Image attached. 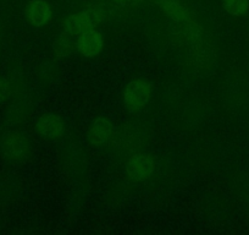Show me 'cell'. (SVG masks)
Instances as JSON below:
<instances>
[{
  "instance_id": "cell-1",
  "label": "cell",
  "mask_w": 249,
  "mask_h": 235,
  "mask_svg": "<svg viewBox=\"0 0 249 235\" xmlns=\"http://www.w3.org/2000/svg\"><path fill=\"white\" fill-rule=\"evenodd\" d=\"M104 9L97 5H90L78 13L71 14L65 20V31L68 35L80 36L88 30L95 28L98 25L105 21Z\"/></svg>"
},
{
  "instance_id": "cell-2",
  "label": "cell",
  "mask_w": 249,
  "mask_h": 235,
  "mask_svg": "<svg viewBox=\"0 0 249 235\" xmlns=\"http://www.w3.org/2000/svg\"><path fill=\"white\" fill-rule=\"evenodd\" d=\"M150 95H152V87H150V85L147 81L140 80V78L132 80L127 86H126V88H124V105H126L131 112L142 109V108L145 107L147 103L149 102Z\"/></svg>"
},
{
  "instance_id": "cell-3",
  "label": "cell",
  "mask_w": 249,
  "mask_h": 235,
  "mask_svg": "<svg viewBox=\"0 0 249 235\" xmlns=\"http://www.w3.org/2000/svg\"><path fill=\"white\" fill-rule=\"evenodd\" d=\"M155 170V162L147 153H135L126 163V173L133 181H144L149 179Z\"/></svg>"
},
{
  "instance_id": "cell-4",
  "label": "cell",
  "mask_w": 249,
  "mask_h": 235,
  "mask_svg": "<svg viewBox=\"0 0 249 235\" xmlns=\"http://www.w3.org/2000/svg\"><path fill=\"white\" fill-rule=\"evenodd\" d=\"M188 61H190L192 68L203 70L212 66L214 61V52H213L212 45L209 44L205 38L188 45Z\"/></svg>"
},
{
  "instance_id": "cell-5",
  "label": "cell",
  "mask_w": 249,
  "mask_h": 235,
  "mask_svg": "<svg viewBox=\"0 0 249 235\" xmlns=\"http://www.w3.org/2000/svg\"><path fill=\"white\" fill-rule=\"evenodd\" d=\"M1 146L6 157L13 160H22L30 155L28 141L18 133L6 134L1 141Z\"/></svg>"
},
{
  "instance_id": "cell-6",
  "label": "cell",
  "mask_w": 249,
  "mask_h": 235,
  "mask_svg": "<svg viewBox=\"0 0 249 235\" xmlns=\"http://www.w3.org/2000/svg\"><path fill=\"white\" fill-rule=\"evenodd\" d=\"M155 3L160 10L177 25L195 21L192 11L182 0H157Z\"/></svg>"
},
{
  "instance_id": "cell-7",
  "label": "cell",
  "mask_w": 249,
  "mask_h": 235,
  "mask_svg": "<svg viewBox=\"0 0 249 235\" xmlns=\"http://www.w3.org/2000/svg\"><path fill=\"white\" fill-rule=\"evenodd\" d=\"M104 47V38L102 33L95 28L88 30L78 36V39L76 42V48L78 52L87 58H94L99 54Z\"/></svg>"
},
{
  "instance_id": "cell-8",
  "label": "cell",
  "mask_w": 249,
  "mask_h": 235,
  "mask_svg": "<svg viewBox=\"0 0 249 235\" xmlns=\"http://www.w3.org/2000/svg\"><path fill=\"white\" fill-rule=\"evenodd\" d=\"M26 19L35 27L47 25L53 16V10L47 0H31L26 6Z\"/></svg>"
},
{
  "instance_id": "cell-9",
  "label": "cell",
  "mask_w": 249,
  "mask_h": 235,
  "mask_svg": "<svg viewBox=\"0 0 249 235\" xmlns=\"http://www.w3.org/2000/svg\"><path fill=\"white\" fill-rule=\"evenodd\" d=\"M37 130L40 136L48 140H56L65 133V123L59 115H43L37 123Z\"/></svg>"
},
{
  "instance_id": "cell-10",
  "label": "cell",
  "mask_w": 249,
  "mask_h": 235,
  "mask_svg": "<svg viewBox=\"0 0 249 235\" xmlns=\"http://www.w3.org/2000/svg\"><path fill=\"white\" fill-rule=\"evenodd\" d=\"M115 134L114 125L111 121L107 118H98L90 125L88 131V137L92 145L103 146L110 140H112V136Z\"/></svg>"
},
{
  "instance_id": "cell-11",
  "label": "cell",
  "mask_w": 249,
  "mask_h": 235,
  "mask_svg": "<svg viewBox=\"0 0 249 235\" xmlns=\"http://www.w3.org/2000/svg\"><path fill=\"white\" fill-rule=\"evenodd\" d=\"M225 11L232 16H243L249 11V0H222Z\"/></svg>"
},
{
  "instance_id": "cell-12",
  "label": "cell",
  "mask_w": 249,
  "mask_h": 235,
  "mask_svg": "<svg viewBox=\"0 0 249 235\" xmlns=\"http://www.w3.org/2000/svg\"><path fill=\"white\" fill-rule=\"evenodd\" d=\"M72 37V36H71ZM70 35L69 36H61L59 39L55 43V53H56L59 57H66V55L70 54L73 49V42L71 39Z\"/></svg>"
},
{
  "instance_id": "cell-13",
  "label": "cell",
  "mask_w": 249,
  "mask_h": 235,
  "mask_svg": "<svg viewBox=\"0 0 249 235\" xmlns=\"http://www.w3.org/2000/svg\"><path fill=\"white\" fill-rule=\"evenodd\" d=\"M9 92H10V85H9L8 80H5L4 78H0V102L6 99Z\"/></svg>"
},
{
  "instance_id": "cell-14",
  "label": "cell",
  "mask_w": 249,
  "mask_h": 235,
  "mask_svg": "<svg viewBox=\"0 0 249 235\" xmlns=\"http://www.w3.org/2000/svg\"><path fill=\"white\" fill-rule=\"evenodd\" d=\"M112 1H116V3H124V1H127V0H112Z\"/></svg>"
},
{
  "instance_id": "cell-15",
  "label": "cell",
  "mask_w": 249,
  "mask_h": 235,
  "mask_svg": "<svg viewBox=\"0 0 249 235\" xmlns=\"http://www.w3.org/2000/svg\"><path fill=\"white\" fill-rule=\"evenodd\" d=\"M0 36H1V28H0Z\"/></svg>"
}]
</instances>
